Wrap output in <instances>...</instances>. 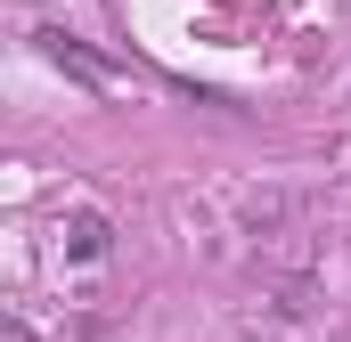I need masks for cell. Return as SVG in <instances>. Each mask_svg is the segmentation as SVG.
<instances>
[{
    "label": "cell",
    "mask_w": 351,
    "mask_h": 342,
    "mask_svg": "<svg viewBox=\"0 0 351 342\" xmlns=\"http://www.w3.org/2000/svg\"><path fill=\"white\" fill-rule=\"evenodd\" d=\"M66 253H74V261L106 253V220H98V212H74V220H66Z\"/></svg>",
    "instance_id": "obj_1"
},
{
    "label": "cell",
    "mask_w": 351,
    "mask_h": 342,
    "mask_svg": "<svg viewBox=\"0 0 351 342\" xmlns=\"http://www.w3.org/2000/svg\"><path fill=\"white\" fill-rule=\"evenodd\" d=\"M41 49H49V57H58V66H66V74H82V82H106V66H98V57H90V49H74V41H66V33H41Z\"/></svg>",
    "instance_id": "obj_2"
}]
</instances>
